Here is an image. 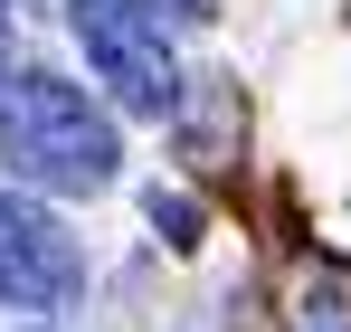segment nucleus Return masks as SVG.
<instances>
[{"mask_svg":"<svg viewBox=\"0 0 351 332\" xmlns=\"http://www.w3.org/2000/svg\"><path fill=\"white\" fill-rule=\"evenodd\" d=\"M0 152L19 180H48L66 200H86V190H105L114 180V123L95 114L86 86H66L58 67H19L10 86H0Z\"/></svg>","mask_w":351,"mask_h":332,"instance_id":"obj_1","label":"nucleus"},{"mask_svg":"<svg viewBox=\"0 0 351 332\" xmlns=\"http://www.w3.org/2000/svg\"><path fill=\"white\" fill-rule=\"evenodd\" d=\"M66 19H76V48L95 57V76L123 95V114H171L180 105V67L133 0H66Z\"/></svg>","mask_w":351,"mask_h":332,"instance_id":"obj_2","label":"nucleus"},{"mask_svg":"<svg viewBox=\"0 0 351 332\" xmlns=\"http://www.w3.org/2000/svg\"><path fill=\"white\" fill-rule=\"evenodd\" d=\"M76 237H66L48 209H29V200H10L0 190V304H29V313H66L76 304Z\"/></svg>","mask_w":351,"mask_h":332,"instance_id":"obj_3","label":"nucleus"},{"mask_svg":"<svg viewBox=\"0 0 351 332\" xmlns=\"http://www.w3.org/2000/svg\"><path fill=\"white\" fill-rule=\"evenodd\" d=\"M152 228H162L171 247H199V209H190V200H171V190H152Z\"/></svg>","mask_w":351,"mask_h":332,"instance_id":"obj_4","label":"nucleus"},{"mask_svg":"<svg viewBox=\"0 0 351 332\" xmlns=\"http://www.w3.org/2000/svg\"><path fill=\"white\" fill-rule=\"evenodd\" d=\"M133 10H143L152 29H162V19H209V0H133Z\"/></svg>","mask_w":351,"mask_h":332,"instance_id":"obj_5","label":"nucleus"},{"mask_svg":"<svg viewBox=\"0 0 351 332\" xmlns=\"http://www.w3.org/2000/svg\"><path fill=\"white\" fill-rule=\"evenodd\" d=\"M0 10H10V0H0Z\"/></svg>","mask_w":351,"mask_h":332,"instance_id":"obj_6","label":"nucleus"}]
</instances>
